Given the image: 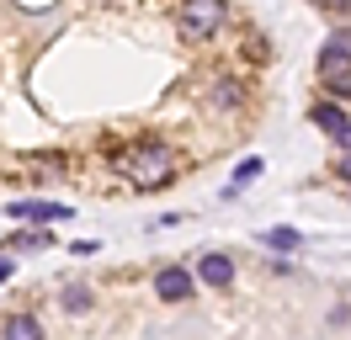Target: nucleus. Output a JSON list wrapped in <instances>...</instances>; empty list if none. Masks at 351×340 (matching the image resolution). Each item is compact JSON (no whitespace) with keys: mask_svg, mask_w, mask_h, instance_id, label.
I'll return each mask as SVG.
<instances>
[{"mask_svg":"<svg viewBox=\"0 0 351 340\" xmlns=\"http://www.w3.org/2000/svg\"><path fill=\"white\" fill-rule=\"evenodd\" d=\"M330 69H351V27H335L319 48V75H330Z\"/></svg>","mask_w":351,"mask_h":340,"instance_id":"3","label":"nucleus"},{"mask_svg":"<svg viewBox=\"0 0 351 340\" xmlns=\"http://www.w3.org/2000/svg\"><path fill=\"white\" fill-rule=\"evenodd\" d=\"M197 276L208 282V287H229V282H234V266H229V255H202Z\"/></svg>","mask_w":351,"mask_h":340,"instance_id":"7","label":"nucleus"},{"mask_svg":"<svg viewBox=\"0 0 351 340\" xmlns=\"http://www.w3.org/2000/svg\"><path fill=\"white\" fill-rule=\"evenodd\" d=\"M64 308H69V314H86V308H90V293L80 287V282H69V287H64Z\"/></svg>","mask_w":351,"mask_h":340,"instance_id":"9","label":"nucleus"},{"mask_svg":"<svg viewBox=\"0 0 351 340\" xmlns=\"http://www.w3.org/2000/svg\"><path fill=\"white\" fill-rule=\"evenodd\" d=\"M341 144H346V154H351V123H346V133H341Z\"/></svg>","mask_w":351,"mask_h":340,"instance_id":"19","label":"nucleus"},{"mask_svg":"<svg viewBox=\"0 0 351 340\" xmlns=\"http://www.w3.org/2000/svg\"><path fill=\"white\" fill-rule=\"evenodd\" d=\"M261 239L271 245V250H293V245H298V229H266Z\"/></svg>","mask_w":351,"mask_h":340,"instance_id":"10","label":"nucleus"},{"mask_svg":"<svg viewBox=\"0 0 351 340\" xmlns=\"http://www.w3.org/2000/svg\"><path fill=\"white\" fill-rule=\"evenodd\" d=\"M176 21H181V32H186L192 42H202V38H213V32H219L223 5H219V0H186V5L176 11Z\"/></svg>","mask_w":351,"mask_h":340,"instance_id":"2","label":"nucleus"},{"mask_svg":"<svg viewBox=\"0 0 351 340\" xmlns=\"http://www.w3.org/2000/svg\"><path fill=\"white\" fill-rule=\"evenodd\" d=\"M341 175H346V186H351V154H346V160H341Z\"/></svg>","mask_w":351,"mask_h":340,"instance_id":"18","label":"nucleus"},{"mask_svg":"<svg viewBox=\"0 0 351 340\" xmlns=\"http://www.w3.org/2000/svg\"><path fill=\"white\" fill-rule=\"evenodd\" d=\"M325 11H335V16H351V0H325Z\"/></svg>","mask_w":351,"mask_h":340,"instance_id":"16","label":"nucleus"},{"mask_svg":"<svg viewBox=\"0 0 351 340\" xmlns=\"http://www.w3.org/2000/svg\"><path fill=\"white\" fill-rule=\"evenodd\" d=\"M22 11H27V16H48L53 5H48V0H22Z\"/></svg>","mask_w":351,"mask_h":340,"instance_id":"15","label":"nucleus"},{"mask_svg":"<svg viewBox=\"0 0 351 340\" xmlns=\"http://www.w3.org/2000/svg\"><path fill=\"white\" fill-rule=\"evenodd\" d=\"M11 271H16V260H0V282H5Z\"/></svg>","mask_w":351,"mask_h":340,"instance_id":"17","label":"nucleus"},{"mask_svg":"<svg viewBox=\"0 0 351 340\" xmlns=\"http://www.w3.org/2000/svg\"><path fill=\"white\" fill-rule=\"evenodd\" d=\"M117 175L133 181V186H165L176 175V154L160 138H144V144H133L117 154Z\"/></svg>","mask_w":351,"mask_h":340,"instance_id":"1","label":"nucleus"},{"mask_svg":"<svg viewBox=\"0 0 351 340\" xmlns=\"http://www.w3.org/2000/svg\"><path fill=\"white\" fill-rule=\"evenodd\" d=\"M308 117H314V127H319V133H330V138L341 144V133H346V112H341L335 101H319L314 112H308Z\"/></svg>","mask_w":351,"mask_h":340,"instance_id":"6","label":"nucleus"},{"mask_svg":"<svg viewBox=\"0 0 351 340\" xmlns=\"http://www.w3.org/2000/svg\"><path fill=\"white\" fill-rule=\"evenodd\" d=\"M261 175V160H240V170H234V191L245 186V181H256Z\"/></svg>","mask_w":351,"mask_h":340,"instance_id":"12","label":"nucleus"},{"mask_svg":"<svg viewBox=\"0 0 351 340\" xmlns=\"http://www.w3.org/2000/svg\"><path fill=\"white\" fill-rule=\"evenodd\" d=\"M0 335L5 340H43V324H38L32 314H11L5 324H0Z\"/></svg>","mask_w":351,"mask_h":340,"instance_id":"8","label":"nucleus"},{"mask_svg":"<svg viewBox=\"0 0 351 340\" xmlns=\"http://www.w3.org/2000/svg\"><path fill=\"white\" fill-rule=\"evenodd\" d=\"M11 218H22V223H48V218H69V208H59V202H11Z\"/></svg>","mask_w":351,"mask_h":340,"instance_id":"5","label":"nucleus"},{"mask_svg":"<svg viewBox=\"0 0 351 340\" xmlns=\"http://www.w3.org/2000/svg\"><path fill=\"white\" fill-rule=\"evenodd\" d=\"M154 293L165 298V303H186L192 298V276L181 271V266H165V271H154Z\"/></svg>","mask_w":351,"mask_h":340,"instance_id":"4","label":"nucleus"},{"mask_svg":"<svg viewBox=\"0 0 351 340\" xmlns=\"http://www.w3.org/2000/svg\"><path fill=\"white\" fill-rule=\"evenodd\" d=\"M38 245H48L43 234H16V250H38Z\"/></svg>","mask_w":351,"mask_h":340,"instance_id":"14","label":"nucleus"},{"mask_svg":"<svg viewBox=\"0 0 351 340\" xmlns=\"http://www.w3.org/2000/svg\"><path fill=\"white\" fill-rule=\"evenodd\" d=\"M213 101H223V106H234V101H240V90H234V85L223 80V85H219V90H213Z\"/></svg>","mask_w":351,"mask_h":340,"instance_id":"13","label":"nucleus"},{"mask_svg":"<svg viewBox=\"0 0 351 340\" xmlns=\"http://www.w3.org/2000/svg\"><path fill=\"white\" fill-rule=\"evenodd\" d=\"M325 85L335 90V96H351V69H330V75H325Z\"/></svg>","mask_w":351,"mask_h":340,"instance_id":"11","label":"nucleus"}]
</instances>
